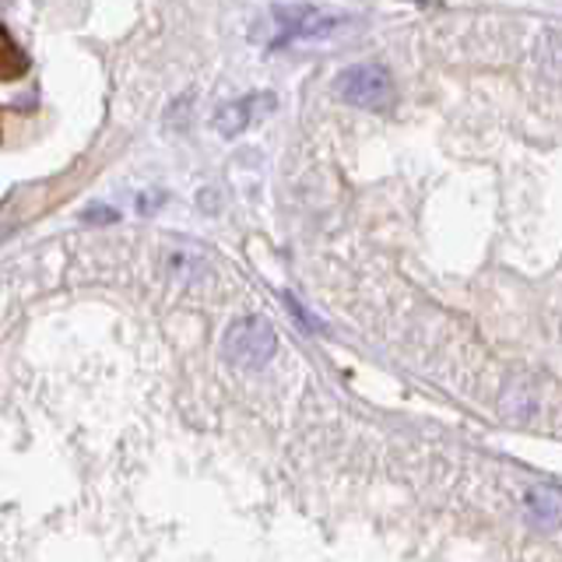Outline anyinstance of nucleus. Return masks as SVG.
I'll return each instance as SVG.
<instances>
[{
  "label": "nucleus",
  "instance_id": "1",
  "mask_svg": "<svg viewBox=\"0 0 562 562\" xmlns=\"http://www.w3.org/2000/svg\"><path fill=\"white\" fill-rule=\"evenodd\" d=\"M225 359L243 369H260L274 359L278 351V334L274 327L263 321V316H246V321H236L225 330Z\"/></svg>",
  "mask_w": 562,
  "mask_h": 562
},
{
  "label": "nucleus",
  "instance_id": "2",
  "mask_svg": "<svg viewBox=\"0 0 562 562\" xmlns=\"http://www.w3.org/2000/svg\"><path fill=\"white\" fill-rule=\"evenodd\" d=\"M338 95L359 110H386L394 102L391 70L380 64H356L338 75Z\"/></svg>",
  "mask_w": 562,
  "mask_h": 562
},
{
  "label": "nucleus",
  "instance_id": "3",
  "mask_svg": "<svg viewBox=\"0 0 562 562\" xmlns=\"http://www.w3.org/2000/svg\"><path fill=\"white\" fill-rule=\"evenodd\" d=\"M341 18L330 14L324 8H313V4H285V8H274L271 11V25H274V35H271V49H281L285 43H295V40H313V35H324L338 25Z\"/></svg>",
  "mask_w": 562,
  "mask_h": 562
},
{
  "label": "nucleus",
  "instance_id": "4",
  "mask_svg": "<svg viewBox=\"0 0 562 562\" xmlns=\"http://www.w3.org/2000/svg\"><path fill=\"white\" fill-rule=\"evenodd\" d=\"M524 509H527V520L538 531L552 535L562 527V485H552V482H541V485H531L524 496Z\"/></svg>",
  "mask_w": 562,
  "mask_h": 562
},
{
  "label": "nucleus",
  "instance_id": "5",
  "mask_svg": "<svg viewBox=\"0 0 562 562\" xmlns=\"http://www.w3.org/2000/svg\"><path fill=\"white\" fill-rule=\"evenodd\" d=\"M271 95L268 92H257V95H246V99H236V102H225L222 110L211 116V123H215V131L222 137H239L250 123L271 110Z\"/></svg>",
  "mask_w": 562,
  "mask_h": 562
},
{
  "label": "nucleus",
  "instance_id": "6",
  "mask_svg": "<svg viewBox=\"0 0 562 562\" xmlns=\"http://www.w3.org/2000/svg\"><path fill=\"white\" fill-rule=\"evenodd\" d=\"M22 75H25V53L18 49L8 29L0 25V81H18Z\"/></svg>",
  "mask_w": 562,
  "mask_h": 562
},
{
  "label": "nucleus",
  "instance_id": "7",
  "mask_svg": "<svg viewBox=\"0 0 562 562\" xmlns=\"http://www.w3.org/2000/svg\"><path fill=\"white\" fill-rule=\"evenodd\" d=\"M120 215L113 207H88L85 211V222H116Z\"/></svg>",
  "mask_w": 562,
  "mask_h": 562
},
{
  "label": "nucleus",
  "instance_id": "8",
  "mask_svg": "<svg viewBox=\"0 0 562 562\" xmlns=\"http://www.w3.org/2000/svg\"><path fill=\"white\" fill-rule=\"evenodd\" d=\"M285 303H289V310L295 313V321H299V324H306L310 330H316V327H321V324H316V321H313V316H310V313H306L303 306H299V303H295V299H292V295H285Z\"/></svg>",
  "mask_w": 562,
  "mask_h": 562
}]
</instances>
